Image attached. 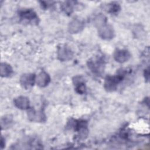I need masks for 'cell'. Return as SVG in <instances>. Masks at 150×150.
<instances>
[{
    "label": "cell",
    "mask_w": 150,
    "mask_h": 150,
    "mask_svg": "<svg viewBox=\"0 0 150 150\" xmlns=\"http://www.w3.org/2000/svg\"><path fill=\"white\" fill-rule=\"evenodd\" d=\"M28 117L30 120L33 121H42L45 117L42 111H36L34 109H30L28 111Z\"/></svg>",
    "instance_id": "7c38bea8"
},
{
    "label": "cell",
    "mask_w": 150,
    "mask_h": 150,
    "mask_svg": "<svg viewBox=\"0 0 150 150\" xmlns=\"http://www.w3.org/2000/svg\"><path fill=\"white\" fill-rule=\"evenodd\" d=\"M50 81V76L45 71H41L36 76V83L39 87H46L48 85Z\"/></svg>",
    "instance_id": "ba28073f"
},
{
    "label": "cell",
    "mask_w": 150,
    "mask_h": 150,
    "mask_svg": "<svg viewBox=\"0 0 150 150\" xmlns=\"http://www.w3.org/2000/svg\"><path fill=\"white\" fill-rule=\"evenodd\" d=\"M1 76L2 77H9L12 73L11 66L6 63H1L0 66Z\"/></svg>",
    "instance_id": "4fadbf2b"
},
{
    "label": "cell",
    "mask_w": 150,
    "mask_h": 150,
    "mask_svg": "<svg viewBox=\"0 0 150 150\" xmlns=\"http://www.w3.org/2000/svg\"><path fill=\"white\" fill-rule=\"evenodd\" d=\"M84 28L83 22L79 19H74L69 23V31L71 33L80 32Z\"/></svg>",
    "instance_id": "52a82bcc"
},
{
    "label": "cell",
    "mask_w": 150,
    "mask_h": 150,
    "mask_svg": "<svg viewBox=\"0 0 150 150\" xmlns=\"http://www.w3.org/2000/svg\"><path fill=\"white\" fill-rule=\"evenodd\" d=\"M98 35L103 39L109 40L113 38L114 36V30L111 25L105 23L98 26Z\"/></svg>",
    "instance_id": "7a4b0ae2"
},
{
    "label": "cell",
    "mask_w": 150,
    "mask_h": 150,
    "mask_svg": "<svg viewBox=\"0 0 150 150\" xmlns=\"http://www.w3.org/2000/svg\"><path fill=\"white\" fill-rule=\"evenodd\" d=\"M21 18L28 21H35L37 19V15L36 13L31 9H26L20 12Z\"/></svg>",
    "instance_id": "8fae6325"
},
{
    "label": "cell",
    "mask_w": 150,
    "mask_h": 150,
    "mask_svg": "<svg viewBox=\"0 0 150 150\" xmlns=\"http://www.w3.org/2000/svg\"><path fill=\"white\" fill-rule=\"evenodd\" d=\"M129 52L125 49H117L114 53V59L120 63L127 62L130 57Z\"/></svg>",
    "instance_id": "8992f818"
},
{
    "label": "cell",
    "mask_w": 150,
    "mask_h": 150,
    "mask_svg": "<svg viewBox=\"0 0 150 150\" xmlns=\"http://www.w3.org/2000/svg\"><path fill=\"white\" fill-rule=\"evenodd\" d=\"M21 84L25 88H29L36 82V76L32 73L23 74L20 79Z\"/></svg>",
    "instance_id": "277c9868"
},
{
    "label": "cell",
    "mask_w": 150,
    "mask_h": 150,
    "mask_svg": "<svg viewBox=\"0 0 150 150\" xmlns=\"http://www.w3.org/2000/svg\"><path fill=\"white\" fill-rule=\"evenodd\" d=\"M15 105L19 109L26 110L29 107V101L24 96H19L14 100Z\"/></svg>",
    "instance_id": "9c48e42d"
},
{
    "label": "cell",
    "mask_w": 150,
    "mask_h": 150,
    "mask_svg": "<svg viewBox=\"0 0 150 150\" xmlns=\"http://www.w3.org/2000/svg\"><path fill=\"white\" fill-rule=\"evenodd\" d=\"M12 122V118L10 115H5L1 118V125L2 129H6L11 126Z\"/></svg>",
    "instance_id": "5bb4252c"
},
{
    "label": "cell",
    "mask_w": 150,
    "mask_h": 150,
    "mask_svg": "<svg viewBox=\"0 0 150 150\" xmlns=\"http://www.w3.org/2000/svg\"><path fill=\"white\" fill-rule=\"evenodd\" d=\"M125 72L122 71L118 73L117 75L113 76H108L105 79L104 88L108 91H112L115 90L117 87V85L124 79Z\"/></svg>",
    "instance_id": "6da1fadb"
},
{
    "label": "cell",
    "mask_w": 150,
    "mask_h": 150,
    "mask_svg": "<svg viewBox=\"0 0 150 150\" xmlns=\"http://www.w3.org/2000/svg\"><path fill=\"white\" fill-rule=\"evenodd\" d=\"M73 83L76 86V91L79 94H83L86 91L85 83L83 79L80 76H76L73 79Z\"/></svg>",
    "instance_id": "30bf717a"
},
{
    "label": "cell",
    "mask_w": 150,
    "mask_h": 150,
    "mask_svg": "<svg viewBox=\"0 0 150 150\" xmlns=\"http://www.w3.org/2000/svg\"><path fill=\"white\" fill-rule=\"evenodd\" d=\"M57 56L62 61H66L70 59L73 56V53L71 49L66 46H62L59 47L57 51Z\"/></svg>",
    "instance_id": "5b68a950"
},
{
    "label": "cell",
    "mask_w": 150,
    "mask_h": 150,
    "mask_svg": "<svg viewBox=\"0 0 150 150\" xmlns=\"http://www.w3.org/2000/svg\"><path fill=\"white\" fill-rule=\"evenodd\" d=\"M104 62L103 60L100 58L93 59L88 61V68L94 73L101 74L104 71Z\"/></svg>",
    "instance_id": "3957f363"
}]
</instances>
